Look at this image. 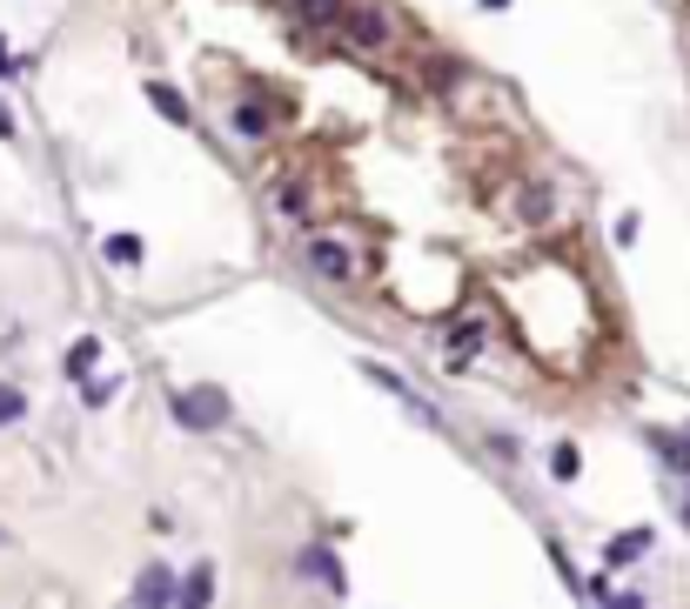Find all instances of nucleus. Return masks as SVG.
Here are the masks:
<instances>
[{
    "instance_id": "15",
    "label": "nucleus",
    "mask_w": 690,
    "mask_h": 609,
    "mask_svg": "<svg viewBox=\"0 0 690 609\" xmlns=\"http://www.w3.org/2000/svg\"><path fill=\"white\" fill-rule=\"evenodd\" d=\"M21 415H27V396H21V389H8V383H0V429H14Z\"/></svg>"
},
{
    "instance_id": "4",
    "label": "nucleus",
    "mask_w": 690,
    "mask_h": 609,
    "mask_svg": "<svg viewBox=\"0 0 690 609\" xmlns=\"http://www.w3.org/2000/svg\"><path fill=\"white\" fill-rule=\"evenodd\" d=\"M162 602H181V576H175V569H141L135 609H162Z\"/></svg>"
},
{
    "instance_id": "9",
    "label": "nucleus",
    "mask_w": 690,
    "mask_h": 609,
    "mask_svg": "<svg viewBox=\"0 0 690 609\" xmlns=\"http://www.w3.org/2000/svg\"><path fill=\"white\" fill-rule=\"evenodd\" d=\"M148 101H155V114H168L175 128H188V101H181L175 88H162V81H155V88H148Z\"/></svg>"
},
{
    "instance_id": "21",
    "label": "nucleus",
    "mask_w": 690,
    "mask_h": 609,
    "mask_svg": "<svg viewBox=\"0 0 690 609\" xmlns=\"http://www.w3.org/2000/svg\"><path fill=\"white\" fill-rule=\"evenodd\" d=\"M483 8H496V14H503V8H510V0H483Z\"/></svg>"
},
{
    "instance_id": "11",
    "label": "nucleus",
    "mask_w": 690,
    "mask_h": 609,
    "mask_svg": "<svg viewBox=\"0 0 690 609\" xmlns=\"http://www.w3.org/2000/svg\"><path fill=\"white\" fill-rule=\"evenodd\" d=\"M483 335H489V328H483L476 315H463V322H456V362H463L470 349H483Z\"/></svg>"
},
{
    "instance_id": "1",
    "label": "nucleus",
    "mask_w": 690,
    "mask_h": 609,
    "mask_svg": "<svg viewBox=\"0 0 690 609\" xmlns=\"http://www.w3.org/2000/svg\"><path fill=\"white\" fill-rule=\"evenodd\" d=\"M168 415H175L188 436H215V429L228 423V396H221L215 383H202V389H175V396H168Z\"/></svg>"
},
{
    "instance_id": "20",
    "label": "nucleus",
    "mask_w": 690,
    "mask_h": 609,
    "mask_svg": "<svg viewBox=\"0 0 690 609\" xmlns=\"http://www.w3.org/2000/svg\"><path fill=\"white\" fill-rule=\"evenodd\" d=\"M677 455H683V463H690V436H683V442H677Z\"/></svg>"
},
{
    "instance_id": "22",
    "label": "nucleus",
    "mask_w": 690,
    "mask_h": 609,
    "mask_svg": "<svg viewBox=\"0 0 690 609\" xmlns=\"http://www.w3.org/2000/svg\"><path fill=\"white\" fill-rule=\"evenodd\" d=\"M683 516H690V503H683Z\"/></svg>"
},
{
    "instance_id": "3",
    "label": "nucleus",
    "mask_w": 690,
    "mask_h": 609,
    "mask_svg": "<svg viewBox=\"0 0 690 609\" xmlns=\"http://www.w3.org/2000/svg\"><path fill=\"white\" fill-rule=\"evenodd\" d=\"M309 269H316L322 282H356V248L335 242V235H316V242H309Z\"/></svg>"
},
{
    "instance_id": "7",
    "label": "nucleus",
    "mask_w": 690,
    "mask_h": 609,
    "mask_svg": "<svg viewBox=\"0 0 690 609\" xmlns=\"http://www.w3.org/2000/svg\"><path fill=\"white\" fill-rule=\"evenodd\" d=\"M181 602H188V609L215 602V569H208V562H202V569H188V576H181Z\"/></svg>"
},
{
    "instance_id": "18",
    "label": "nucleus",
    "mask_w": 690,
    "mask_h": 609,
    "mask_svg": "<svg viewBox=\"0 0 690 609\" xmlns=\"http://www.w3.org/2000/svg\"><path fill=\"white\" fill-rule=\"evenodd\" d=\"M14 134H21V128H14V114H8V107H0V141H14Z\"/></svg>"
},
{
    "instance_id": "12",
    "label": "nucleus",
    "mask_w": 690,
    "mask_h": 609,
    "mask_svg": "<svg viewBox=\"0 0 690 609\" xmlns=\"http://www.w3.org/2000/svg\"><path fill=\"white\" fill-rule=\"evenodd\" d=\"M94 362H101V341H94V335H81V341H74V355H67V375H88Z\"/></svg>"
},
{
    "instance_id": "8",
    "label": "nucleus",
    "mask_w": 690,
    "mask_h": 609,
    "mask_svg": "<svg viewBox=\"0 0 690 609\" xmlns=\"http://www.w3.org/2000/svg\"><path fill=\"white\" fill-rule=\"evenodd\" d=\"M342 8H349V0H302L295 14L309 21V27H335V21H342Z\"/></svg>"
},
{
    "instance_id": "19",
    "label": "nucleus",
    "mask_w": 690,
    "mask_h": 609,
    "mask_svg": "<svg viewBox=\"0 0 690 609\" xmlns=\"http://www.w3.org/2000/svg\"><path fill=\"white\" fill-rule=\"evenodd\" d=\"M8 74H14V54H8V48H0V81H8Z\"/></svg>"
},
{
    "instance_id": "14",
    "label": "nucleus",
    "mask_w": 690,
    "mask_h": 609,
    "mask_svg": "<svg viewBox=\"0 0 690 609\" xmlns=\"http://www.w3.org/2000/svg\"><path fill=\"white\" fill-rule=\"evenodd\" d=\"M276 202H282V215H289V221H309V195H302L295 181H282V187H276Z\"/></svg>"
},
{
    "instance_id": "16",
    "label": "nucleus",
    "mask_w": 690,
    "mask_h": 609,
    "mask_svg": "<svg viewBox=\"0 0 690 609\" xmlns=\"http://www.w3.org/2000/svg\"><path fill=\"white\" fill-rule=\"evenodd\" d=\"M550 469H557V482H577L584 463H577V449H570V442H557V449H550Z\"/></svg>"
},
{
    "instance_id": "2",
    "label": "nucleus",
    "mask_w": 690,
    "mask_h": 609,
    "mask_svg": "<svg viewBox=\"0 0 690 609\" xmlns=\"http://www.w3.org/2000/svg\"><path fill=\"white\" fill-rule=\"evenodd\" d=\"M342 34H349L362 54H382L396 41V21L382 14V0H349V8H342Z\"/></svg>"
},
{
    "instance_id": "10",
    "label": "nucleus",
    "mask_w": 690,
    "mask_h": 609,
    "mask_svg": "<svg viewBox=\"0 0 690 609\" xmlns=\"http://www.w3.org/2000/svg\"><path fill=\"white\" fill-rule=\"evenodd\" d=\"M650 549V529H630V536H617V543H610V562H637Z\"/></svg>"
},
{
    "instance_id": "6",
    "label": "nucleus",
    "mask_w": 690,
    "mask_h": 609,
    "mask_svg": "<svg viewBox=\"0 0 690 609\" xmlns=\"http://www.w3.org/2000/svg\"><path fill=\"white\" fill-rule=\"evenodd\" d=\"M235 134H248V141L276 134V107H268V101H242V107H235Z\"/></svg>"
},
{
    "instance_id": "13",
    "label": "nucleus",
    "mask_w": 690,
    "mask_h": 609,
    "mask_svg": "<svg viewBox=\"0 0 690 609\" xmlns=\"http://www.w3.org/2000/svg\"><path fill=\"white\" fill-rule=\"evenodd\" d=\"M550 215H557V202L544 195V187H529V195H523V221H529V228H544Z\"/></svg>"
},
{
    "instance_id": "17",
    "label": "nucleus",
    "mask_w": 690,
    "mask_h": 609,
    "mask_svg": "<svg viewBox=\"0 0 690 609\" xmlns=\"http://www.w3.org/2000/svg\"><path fill=\"white\" fill-rule=\"evenodd\" d=\"M107 261H122V269H135V261H141V242H135V235H107Z\"/></svg>"
},
{
    "instance_id": "5",
    "label": "nucleus",
    "mask_w": 690,
    "mask_h": 609,
    "mask_svg": "<svg viewBox=\"0 0 690 609\" xmlns=\"http://www.w3.org/2000/svg\"><path fill=\"white\" fill-rule=\"evenodd\" d=\"M302 576H316L329 596H349V576H342V562H335L322 543H309V549H302Z\"/></svg>"
}]
</instances>
